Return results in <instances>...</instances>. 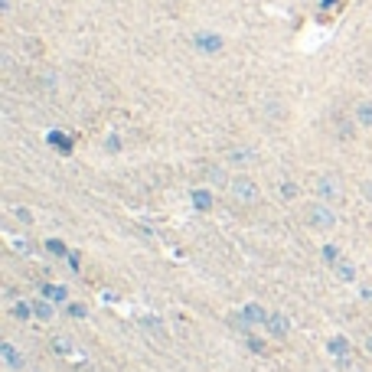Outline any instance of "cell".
<instances>
[{
	"label": "cell",
	"instance_id": "6da1fadb",
	"mask_svg": "<svg viewBox=\"0 0 372 372\" xmlns=\"http://www.w3.org/2000/svg\"><path fill=\"white\" fill-rule=\"evenodd\" d=\"M304 216H307V226L317 228V232H330L337 226V212L330 209V203H310Z\"/></svg>",
	"mask_w": 372,
	"mask_h": 372
},
{
	"label": "cell",
	"instance_id": "7a4b0ae2",
	"mask_svg": "<svg viewBox=\"0 0 372 372\" xmlns=\"http://www.w3.org/2000/svg\"><path fill=\"white\" fill-rule=\"evenodd\" d=\"M313 193H317L320 203H339V199H343V180L333 177V173H323V177H317V183H313Z\"/></svg>",
	"mask_w": 372,
	"mask_h": 372
},
{
	"label": "cell",
	"instance_id": "3957f363",
	"mask_svg": "<svg viewBox=\"0 0 372 372\" xmlns=\"http://www.w3.org/2000/svg\"><path fill=\"white\" fill-rule=\"evenodd\" d=\"M228 193H232V199H238V203H255V199H258V183H255L252 177H245V173H236L232 183H228Z\"/></svg>",
	"mask_w": 372,
	"mask_h": 372
},
{
	"label": "cell",
	"instance_id": "277c9868",
	"mask_svg": "<svg viewBox=\"0 0 372 372\" xmlns=\"http://www.w3.org/2000/svg\"><path fill=\"white\" fill-rule=\"evenodd\" d=\"M193 50L203 52V56H219V52L226 50V40H222V33L199 30V33H193Z\"/></svg>",
	"mask_w": 372,
	"mask_h": 372
},
{
	"label": "cell",
	"instance_id": "5b68a950",
	"mask_svg": "<svg viewBox=\"0 0 372 372\" xmlns=\"http://www.w3.org/2000/svg\"><path fill=\"white\" fill-rule=\"evenodd\" d=\"M265 327H268V333H271V337L284 339V337H288V330H291V320H288V317H284V313H271V317H268V323H265Z\"/></svg>",
	"mask_w": 372,
	"mask_h": 372
},
{
	"label": "cell",
	"instance_id": "8992f818",
	"mask_svg": "<svg viewBox=\"0 0 372 372\" xmlns=\"http://www.w3.org/2000/svg\"><path fill=\"white\" fill-rule=\"evenodd\" d=\"M226 161L228 163H258V153H255L252 147H228Z\"/></svg>",
	"mask_w": 372,
	"mask_h": 372
},
{
	"label": "cell",
	"instance_id": "52a82bcc",
	"mask_svg": "<svg viewBox=\"0 0 372 372\" xmlns=\"http://www.w3.org/2000/svg\"><path fill=\"white\" fill-rule=\"evenodd\" d=\"M0 359H4V363H7V369H13V372H20L26 366V359L17 353V347H10V343H4V347H0Z\"/></svg>",
	"mask_w": 372,
	"mask_h": 372
},
{
	"label": "cell",
	"instance_id": "ba28073f",
	"mask_svg": "<svg viewBox=\"0 0 372 372\" xmlns=\"http://www.w3.org/2000/svg\"><path fill=\"white\" fill-rule=\"evenodd\" d=\"M242 313L248 317V323H252V327H265V323H268V317H271L262 304H245V307H242Z\"/></svg>",
	"mask_w": 372,
	"mask_h": 372
},
{
	"label": "cell",
	"instance_id": "9c48e42d",
	"mask_svg": "<svg viewBox=\"0 0 372 372\" xmlns=\"http://www.w3.org/2000/svg\"><path fill=\"white\" fill-rule=\"evenodd\" d=\"M190 199H193V209L196 212H209L212 203H216L209 190H193V193H190Z\"/></svg>",
	"mask_w": 372,
	"mask_h": 372
},
{
	"label": "cell",
	"instance_id": "30bf717a",
	"mask_svg": "<svg viewBox=\"0 0 372 372\" xmlns=\"http://www.w3.org/2000/svg\"><path fill=\"white\" fill-rule=\"evenodd\" d=\"M333 274H337L339 281H356V265L349 262V258H339V262L333 265Z\"/></svg>",
	"mask_w": 372,
	"mask_h": 372
},
{
	"label": "cell",
	"instance_id": "8fae6325",
	"mask_svg": "<svg viewBox=\"0 0 372 372\" xmlns=\"http://www.w3.org/2000/svg\"><path fill=\"white\" fill-rule=\"evenodd\" d=\"M228 327H232V330H238L242 337H252V333H248V330H252V323H248V317H245L242 310H238V313H228Z\"/></svg>",
	"mask_w": 372,
	"mask_h": 372
},
{
	"label": "cell",
	"instance_id": "7c38bea8",
	"mask_svg": "<svg viewBox=\"0 0 372 372\" xmlns=\"http://www.w3.org/2000/svg\"><path fill=\"white\" fill-rule=\"evenodd\" d=\"M206 180H209L212 186H228L232 183V177H228L222 167H206Z\"/></svg>",
	"mask_w": 372,
	"mask_h": 372
},
{
	"label": "cell",
	"instance_id": "4fadbf2b",
	"mask_svg": "<svg viewBox=\"0 0 372 372\" xmlns=\"http://www.w3.org/2000/svg\"><path fill=\"white\" fill-rule=\"evenodd\" d=\"M42 297H46V301H52V304H62V301L69 297V291L62 288V284H46V288H42Z\"/></svg>",
	"mask_w": 372,
	"mask_h": 372
},
{
	"label": "cell",
	"instance_id": "5bb4252c",
	"mask_svg": "<svg viewBox=\"0 0 372 372\" xmlns=\"http://www.w3.org/2000/svg\"><path fill=\"white\" fill-rule=\"evenodd\" d=\"M356 124H359V127H372V102H359V105H356Z\"/></svg>",
	"mask_w": 372,
	"mask_h": 372
},
{
	"label": "cell",
	"instance_id": "9a60e30c",
	"mask_svg": "<svg viewBox=\"0 0 372 372\" xmlns=\"http://www.w3.org/2000/svg\"><path fill=\"white\" fill-rule=\"evenodd\" d=\"M50 144L59 147L62 153H72V137H69L66 131H52V134H50Z\"/></svg>",
	"mask_w": 372,
	"mask_h": 372
},
{
	"label": "cell",
	"instance_id": "2e32d148",
	"mask_svg": "<svg viewBox=\"0 0 372 372\" xmlns=\"http://www.w3.org/2000/svg\"><path fill=\"white\" fill-rule=\"evenodd\" d=\"M327 349H330L333 356H349V339L347 337H333L330 343H327Z\"/></svg>",
	"mask_w": 372,
	"mask_h": 372
},
{
	"label": "cell",
	"instance_id": "e0dca14e",
	"mask_svg": "<svg viewBox=\"0 0 372 372\" xmlns=\"http://www.w3.org/2000/svg\"><path fill=\"white\" fill-rule=\"evenodd\" d=\"M46 252H50L52 258H69V248L62 238H50V242H46Z\"/></svg>",
	"mask_w": 372,
	"mask_h": 372
},
{
	"label": "cell",
	"instance_id": "ac0fdd59",
	"mask_svg": "<svg viewBox=\"0 0 372 372\" xmlns=\"http://www.w3.org/2000/svg\"><path fill=\"white\" fill-rule=\"evenodd\" d=\"M33 313L40 317V320H52V301H33Z\"/></svg>",
	"mask_w": 372,
	"mask_h": 372
},
{
	"label": "cell",
	"instance_id": "d6986e66",
	"mask_svg": "<svg viewBox=\"0 0 372 372\" xmlns=\"http://www.w3.org/2000/svg\"><path fill=\"white\" fill-rule=\"evenodd\" d=\"M13 317H17V320H30V317H33V304H26V301L13 304Z\"/></svg>",
	"mask_w": 372,
	"mask_h": 372
},
{
	"label": "cell",
	"instance_id": "ffe728a7",
	"mask_svg": "<svg viewBox=\"0 0 372 372\" xmlns=\"http://www.w3.org/2000/svg\"><path fill=\"white\" fill-rule=\"evenodd\" d=\"M323 262H327V265H330V268H333V265H337L339 262V258H343V255H339V248L337 245H323Z\"/></svg>",
	"mask_w": 372,
	"mask_h": 372
},
{
	"label": "cell",
	"instance_id": "44dd1931",
	"mask_svg": "<svg viewBox=\"0 0 372 372\" xmlns=\"http://www.w3.org/2000/svg\"><path fill=\"white\" fill-rule=\"evenodd\" d=\"M141 323H144L151 333H157V337H163V323L157 320V317H141Z\"/></svg>",
	"mask_w": 372,
	"mask_h": 372
},
{
	"label": "cell",
	"instance_id": "7402d4cb",
	"mask_svg": "<svg viewBox=\"0 0 372 372\" xmlns=\"http://www.w3.org/2000/svg\"><path fill=\"white\" fill-rule=\"evenodd\" d=\"M281 196H284V199H297V183L284 180V183H281Z\"/></svg>",
	"mask_w": 372,
	"mask_h": 372
},
{
	"label": "cell",
	"instance_id": "603a6c76",
	"mask_svg": "<svg viewBox=\"0 0 372 372\" xmlns=\"http://www.w3.org/2000/svg\"><path fill=\"white\" fill-rule=\"evenodd\" d=\"M105 151H108V153H121V137L118 134H108V141H105Z\"/></svg>",
	"mask_w": 372,
	"mask_h": 372
},
{
	"label": "cell",
	"instance_id": "cb8c5ba5",
	"mask_svg": "<svg viewBox=\"0 0 372 372\" xmlns=\"http://www.w3.org/2000/svg\"><path fill=\"white\" fill-rule=\"evenodd\" d=\"M66 313L69 317H76V320H82L88 310H85V304H66Z\"/></svg>",
	"mask_w": 372,
	"mask_h": 372
},
{
	"label": "cell",
	"instance_id": "d4e9b609",
	"mask_svg": "<svg viewBox=\"0 0 372 372\" xmlns=\"http://www.w3.org/2000/svg\"><path fill=\"white\" fill-rule=\"evenodd\" d=\"M245 343H248V349H252V353H265V343H262V339L245 337Z\"/></svg>",
	"mask_w": 372,
	"mask_h": 372
},
{
	"label": "cell",
	"instance_id": "484cf974",
	"mask_svg": "<svg viewBox=\"0 0 372 372\" xmlns=\"http://www.w3.org/2000/svg\"><path fill=\"white\" fill-rule=\"evenodd\" d=\"M52 347L59 349V353H69V339L66 337H56V339H52Z\"/></svg>",
	"mask_w": 372,
	"mask_h": 372
},
{
	"label": "cell",
	"instance_id": "4316f807",
	"mask_svg": "<svg viewBox=\"0 0 372 372\" xmlns=\"http://www.w3.org/2000/svg\"><path fill=\"white\" fill-rule=\"evenodd\" d=\"M349 366H353V359H349V356H337V369H343V372H347Z\"/></svg>",
	"mask_w": 372,
	"mask_h": 372
},
{
	"label": "cell",
	"instance_id": "83f0119b",
	"mask_svg": "<svg viewBox=\"0 0 372 372\" xmlns=\"http://www.w3.org/2000/svg\"><path fill=\"white\" fill-rule=\"evenodd\" d=\"M66 262H69V271H79V255H76V252H69Z\"/></svg>",
	"mask_w": 372,
	"mask_h": 372
},
{
	"label": "cell",
	"instance_id": "f1b7e54d",
	"mask_svg": "<svg viewBox=\"0 0 372 372\" xmlns=\"http://www.w3.org/2000/svg\"><path fill=\"white\" fill-rule=\"evenodd\" d=\"M363 196H369V199H372V183H366V186H363Z\"/></svg>",
	"mask_w": 372,
	"mask_h": 372
},
{
	"label": "cell",
	"instance_id": "f546056e",
	"mask_svg": "<svg viewBox=\"0 0 372 372\" xmlns=\"http://www.w3.org/2000/svg\"><path fill=\"white\" fill-rule=\"evenodd\" d=\"M363 297H369V301H372V288H363Z\"/></svg>",
	"mask_w": 372,
	"mask_h": 372
},
{
	"label": "cell",
	"instance_id": "4dcf8cb0",
	"mask_svg": "<svg viewBox=\"0 0 372 372\" xmlns=\"http://www.w3.org/2000/svg\"><path fill=\"white\" fill-rule=\"evenodd\" d=\"M366 349H369V353H372V337H366Z\"/></svg>",
	"mask_w": 372,
	"mask_h": 372
}]
</instances>
